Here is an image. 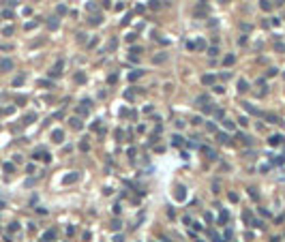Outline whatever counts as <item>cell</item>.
<instances>
[{
	"label": "cell",
	"mask_w": 285,
	"mask_h": 242,
	"mask_svg": "<svg viewBox=\"0 0 285 242\" xmlns=\"http://www.w3.org/2000/svg\"><path fill=\"white\" fill-rule=\"evenodd\" d=\"M141 75H144V71H133V73H129V82H135V79H139Z\"/></svg>",
	"instance_id": "12"
},
{
	"label": "cell",
	"mask_w": 285,
	"mask_h": 242,
	"mask_svg": "<svg viewBox=\"0 0 285 242\" xmlns=\"http://www.w3.org/2000/svg\"><path fill=\"white\" fill-rule=\"evenodd\" d=\"M35 118H37V114H28V116H26V122H32Z\"/></svg>",
	"instance_id": "37"
},
{
	"label": "cell",
	"mask_w": 285,
	"mask_h": 242,
	"mask_svg": "<svg viewBox=\"0 0 285 242\" xmlns=\"http://www.w3.org/2000/svg\"><path fill=\"white\" fill-rule=\"evenodd\" d=\"M283 135H272L270 139H268V144H270V146H279V144H283Z\"/></svg>",
	"instance_id": "4"
},
{
	"label": "cell",
	"mask_w": 285,
	"mask_h": 242,
	"mask_svg": "<svg viewBox=\"0 0 285 242\" xmlns=\"http://www.w3.org/2000/svg\"><path fill=\"white\" fill-rule=\"evenodd\" d=\"M77 114H82V116H86V114H88V109H86V107H77Z\"/></svg>",
	"instance_id": "33"
},
{
	"label": "cell",
	"mask_w": 285,
	"mask_h": 242,
	"mask_svg": "<svg viewBox=\"0 0 285 242\" xmlns=\"http://www.w3.org/2000/svg\"><path fill=\"white\" fill-rule=\"evenodd\" d=\"M208 54H210V56H217L219 50H217V47H208Z\"/></svg>",
	"instance_id": "31"
},
{
	"label": "cell",
	"mask_w": 285,
	"mask_h": 242,
	"mask_svg": "<svg viewBox=\"0 0 285 242\" xmlns=\"http://www.w3.org/2000/svg\"><path fill=\"white\" fill-rule=\"evenodd\" d=\"M77 180H80V174H77V171H71L69 176L62 178V184H73V182H77Z\"/></svg>",
	"instance_id": "1"
},
{
	"label": "cell",
	"mask_w": 285,
	"mask_h": 242,
	"mask_svg": "<svg viewBox=\"0 0 285 242\" xmlns=\"http://www.w3.org/2000/svg\"><path fill=\"white\" fill-rule=\"evenodd\" d=\"M274 75H277V69H268L266 71V77H274Z\"/></svg>",
	"instance_id": "26"
},
{
	"label": "cell",
	"mask_w": 285,
	"mask_h": 242,
	"mask_svg": "<svg viewBox=\"0 0 285 242\" xmlns=\"http://www.w3.org/2000/svg\"><path fill=\"white\" fill-rule=\"evenodd\" d=\"M77 41H80V43H86V34H84V32H80V34H77Z\"/></svg>",
	"instance_id": "30"
},
{
	"label": "cell",
	"mask_w": 285,
	"mask_h": 242,
	"mask_svg": "<svg viewBox=\"0 0 285 242\" xmlns=\"http://www.w3.org/2000/svg\"><path fill=\"white\" fill-rule=\"evenodd\" d=\"M212 82H214V75H204V77H202V84H206V86L212 84Z\"/></svg>",
	"instance_id": "18"
},
{
	"label": "cell",
	"mask_w": 285,
	"mask_h": 242,
	"mask_svg": "<svg viewBox=\"0 0 285 242\" xmlns=\"http://www.w3.org/2000/svg\"><path fill=\"white\" fill-rule=\"evenodd\" d=\"M126 41H129V43H133V41H135V34H133V32H131V34H126Z\"/></svg>",
	"instance_id": "42"
},
{
	"label": "cell",
	"mask_w": 285,
	"mask_h": 242,
	"mask_svg": "<svg viewBox=\"0 0 285 242\" xmlns=\"http://www.w3.org/2000/svg\"><path fill=\"white\" fill-rule=\"evenodd\" d=\"M210 236H212V240H214V242H225V240L221 238V236H219L217 231H210Z\"/></svg>",
	"instance_id": "22"
},
{
	"label": "cell",
	"mask_w": 285,
	"mask_h": 242,
	"mask_svg": "<svg viewBox=\"0 0 285 242\" xmlns=\"http://www.w3.org/2000/svg\"><path fill=\"white\" fill-rule=\"evenodd\" d=\"M197 242H202V240H197Z\"/></svg>",
	"instance_id": "48"
},
{
	"label": "cell",
	"mask_w": 285,
	"mask_h": 242,
	"mask_svg": "<svg viewBox=\"0 0 285 242\" xmlns=\"http://www.w3.org/2000/svg\"><path fill=\"white\" fill-rule=\"evenodd\" d=\"M195 47H197V50H206V41H202V39H199V41L195 43Z\"/></svg>",
	"instance_id": "25"
},
{
	"label": "cell",
	"mask_w": 285,
	"mask_h": 242,
	"mask_svg": "<svg viewBox=\"0 0 285 242\" xmlns=\"http://www.w3.org/2000/svg\"><path fill=\"white\" fill-rule=\"evenodd\" d=\"M174 197H176L178 201H184V199H186V189H184V186H176V193H174Z\"/></svg>",
	"instance_id": "2"
},
{
	"label": "cell",
	"mask_w": 285,
	"mask_h": 242,
	"mask_svg": "<svg viewBox=\"0 0 285 242\" xmlns=\"http://www.w3.org/2000/svg\"><path fill=\"white\" fill-rule=\"evenodd\" d=\"M232 238H234V234H232V231H225V240H227V242H229V240H232Z\"/></svg>",
	"instance_id": "44"
},
{
	"label": "cell",
	"mask_w": 285,
	"mask_h": 242,
	"mask_svg": "<svg viewBox=\"0 0 285 242\" xmlns=\"http://www.w3.org/2000/svg\"><path fill=\"white\" fill-rule=\"evenodd\" d=\"M22 82H24V77H15V79H13V86H19Z\"/></svg>",
	"instance_id": "32"
},
{
	"label": "cell",
	"mask_w": 285,
	"mask_h": 242,
	"mask_svg": "<svg viewBox=\"0 0 285 242\" xmlns=\"http://www.w3.org/2000/svg\"><path fill=\"white\" fill-rule=\"evenodd\" d=\"M217 139H219L221 144H227V139H229V137H227V133H221V131H217Z\"/></svg>",
	"instance_id": "16"
},
{
	"label": "cell",
	"mask_w": 285,
	"mask_h": 242,
	"mask_svg": "<svg viewBox=\"0 0 285 242\" xmlns=\"http://www.w3.org/2000/svg\"><path fill=\"white\" fill-rule=\"evenodd\" d=\"M266 120H268V122H272V124H281V118H279V116H274V114H266Z\"/></svg>",
	"instance_id": "11"
},
{
	"label": "cell",
	"mask_w": 285,
	"mask_h": 242,
	"mask_svg": "<svg viewBox=\"0 0 285 242\" xmlns=\"http://www.w3.org/2000/svg\"><path fill=\"white\" fill-rule=\"evenodd\" d=\"M101 4H103V7L107 9V7H109V4H112V2H109V0H101Z\"/></svg>",
	"instance_id": "45"
},
{
	"label": "cell",
	"mask_w": 285,
	"mask_h": 242,
	"mask_svg": "<svg viewBox=\"0 0 285 242\" xmlns=\"http://www.w3.org/2000/svg\"><path fill=\"white\" fill-rule=\"evenodd\" d=\"M0 69L11 71V69H13V62H11V60H2V62H0Z\"/></svg>",
	"instance_id": "15"
},
{
	"label": "cell",
	"mask_w": 285,
	"mask_h": 242,
	"mask_svg": "<svg viewBox=\"0 0 285 242\" xmlns=\"http://www.w3.org/2000/svg\"><path fill=\"white\" fill-rule=\"evenodd\" d=\"M244 109L249 111V114H253V116H262V111L255 109V107H251V103H244Z\"/></svg>",
	"instance_id": "10"
},
{
	"label": "cell",
	"mask_w": 285,
	"mask_h": 242,
	"mask_svg": "<svg viewBox=\"0 0 285 242\" xmlns=\"http://www.w3.org/2000/svg\"><path fill=\"white\" fill-rule=\"evenodd\" d=\"M2 17H13V11H9V9L2 11Z\"/></svg>",
	"instance_id": "35"
},
{
	"label": "cell",
	"mask_w": 285,
	"mask_h": 242,
	"mask_svg": "<svg viewBox=\"0 0 285 242\" xmlns=\"http://www.w3.org/2000/svg\"><path fill=\"white\" fill-rule=\"evenodd\" d=\"M60 26V22H58V17H50V22H47V28L50 30H56Z\"/></svg>",
	"instance_id": "8"
},
{
	"label": "cell",
	"mask_w": 285,
	"mask_h": 242,
	"mask_svg": "<svg viewBox=\"0 0 285 242\" xmlns=\"http://www.w3.org/2000/svg\"><path fill=\"white\" fill-rule=\"evenodd\" d=\"M270 242H281V240H279V238H272V240H270Z\"/></svg>",
	"instance_id": "46"
},
{
	"label": "cell",
	"mask_w": 285,
	"mask_h": 242,
	"mask_svg": "<svg viewBox=\"0 0 285 242\" xmlns=\"http://www.w3.org/2000/svg\"><path fill=\"white\" fill-rule=\"evenodd\" d=\"M259 7H262L264 11H270V9H272V2H270V0H259Z\"/></svg>",
	"instance_id": "14"
},
{
	"label": "cell",
	"mask_w": 285,
	"mask_h": 242,
	"mask_svg": "<svg viewBox=\"0 0 285 242\" xmlns=\"http://www.w3.org/2000/svg\"><path fill=\"white\" fill-rule=\"evenodd\" d=\"M238 90L240 92H247L249 90V82H247V79H240V82H238Z\"/></svg>",
	"instance_id": "13"
},
{
	"label": "cell",
	"mask_w": 285,
	"mask_h": 242,
	"mask_svg": "<svg viewBox=\"0 0 285 242\" xmlns=\"http://www.w3.org/2000/svg\"><path fill=\"white\" fill-rule=\"evenodd\" d=\"M35 159H41V161H45V163H50V161H52L50 152H35Z\"/></svg>",
	"instance_id": "6"
},
{
	"label": "cell",
	"mask_w": 285,
	"mask_h": 242,
	"mask_svg": "<svg viewBox=\"0 0 285 242\" xmlns=\"http://www.w3.org/2000/svg\"><path fill=\"white\" fill-rule=\"evenodd\" d=\"M174 144H176V146H180V144H182V137H180V135H174Z\"/></svg>",
	"instance_id": "28"
},
{
	"label": "cell",
	"mask_w": 285,
	"mask_h": 242,
	"mask_svg": "<svg viewBox=\"0 0 285 242\" xmlns=\"http://www.w3.org/2000/svg\"><path fill=\"white\" fill-rule=\"evenodd\" d=\"M62 139H65V133L60 131V129H56V131H52V141H56V144H60Z\"/></svg>",
	"instance_id": "3"
},
{
	"label": "cell",
	"mask_w": 285,
	"mask_h": 242,
	"mask_svg": "<svg viewBox=\"0 0 285 242\" xmlns=\"http://www.w3.org/2000/svg\"><path fill=\"white\" fill-rule=\"evenodd\" d=\"M54 238H56V231H54V229H50V231H45V234H43L41 242H52Z\"/></svg>",
	"instance_id": "5"
},
{
	"label": "cell",
	"mask_w": 285,
	"mask_h": 242,
	"mask_svg": "<svg viewBox=\"0 0 285 242\" xmlns=\"http://www.w3.org/2000/svg\"><path fill=\"white\" fill-rule=\"evenodd\" d=\"M234 60H236V58H234V56L229 54V56H225V60H223V64H225V67H229V64H234Z\"/></svg>",
	"instance_id": "21"
},
{
	"label": "cell",
	"mask_w": 285,
	"mask_h": 242,
	"mask_svg": "<svg viewBox=\"0 0 285 242\" xmlns=\"http://www.w3.org/2000/svg\"><path fill=\"white\" fill-rule=\"evenodd\" d=\"M221 2H227V0H221Z\"/></svg>",
	"instance_id": "47"
},
{
	"label": "cell",
	"mask_w": 285,
	"mask_h": 242,
	"mask_svg": "<svg viewBox=\"0 0 285 242\" xmlns=\"http://www.w3.org/2000/svg\"><path fill=\"white\" fill-rule=\"evenodd\" d=\"M238 122H240V126H247V124H249V120H247V118H238Z\"/></svg>",
	"instance_id": "39"
},
{
	"label": "cell",
	"mask_w": 285,
	"mask_h": 242,
	"mask_svg": "<svg viewBox=\"0 0 285 242\" xmlns=\"http://www.w3.org/2000/svg\"><path fill=\"white\" fill-rule=\"evenodd\" d=\"M274 50H277V52H283V50H285V45H283V43H277V45H274Z\"/></svg>",
	"instance_id": "36"
},
{
	"label": "cell",
	"mask_w": 285,
	"mask_h": 242,
	"mask_svg": "<svg viewBox=\"0 0 285 242\" xmlns=\"http://www.w3.org/2000/svg\"><path fill=\"white\" fill-rule=\"evenodd\" d=\"M71 126H73V129H82L84 124H82V120H80V118H71Z\"/></svg>",
	"instance_id": "17"
},
{
	"label": "cell",
	"mask_w": 285,
	"mask_h": 242,
	"mask_svg": "<svg viewBox=\"0 0 285 242\" xmlns=\"http://www.w3.org/2000/svg\"><path fill=\"white\" fill-rule=\"evenodd\" d=\"M17 227H19V223H11V227H9V229H11V231H17Z\"/></svg>",
	"instance_id": "38"
},
{
	"label": "cell",
	"mask_w": 285,
	"mask_h": 242,
	"mask_svg": "<svg viewBox=\"0 0 285 242\" xmlns=\"http://www.w3.org/2000/svg\"><path fill=\"white\" fill-rule=\"evenodd\" d=\"M56 11H58V13H60V15H65V13H67V7H65V4H60V7H58V9H56Z\"/></svg>",
	"instance_id": "29"
},
{
	"label": "cell",
	"mask_w": 285,
	"mask_h": 242,
	"mask_svg": "<svg viewBox=\"0 0 285 242\" xmlns=\"http://www.w3.org/2000/svg\"><path fill=\"white\" fill-rule=\"evenodd\" d=\"M223 122H225V129H234V122L232 120H223Z\"/></svg>",
	"instance_id": "40"
},
{
	"label": "cell",
	"mask_w": 285,
	"mask_h": 242,
	"mask_svg": "<svg viewBox=\"0 0 285 242\" xmlns=\"http://www.w3.org/2000/svg\"><path fill=\"white\" fill-rule=\"evenodd\" d=\"M4 34H13V26H7L4 28Z\"/></svg>",
	"instance_id": "41"
},
{
	"label": "cell",
	"mask_w": 285,
	"mask_h": 242,
	"mask_svg": "<svg viewBox=\"0 0 285 242\" xmlns=\"http://www.w3.org/2000/svg\"><path fill=\"white\" fill-rule=\"evenodd\" d=\"M197 103H208V96H206V94H202L199 99H197Z\"/></svg>",
	"instance_id": "34"
},
{
	"label": "cell",
	"mask_w": 285,
	"mask_h": 242,
	"mask_svg": "<svg viewBox=\"0 0 285 242\" xmlns=\"http://www.w3.org/2000/svg\"><path fill=\"white\" fill-rule=\"evenodd\" d=\"M120 227H122V223H120L118 219H116V221H112V229H116V231H118Z\"/></svg>",
	"instance_id": "23"
},
{
	"label": "cell",
	"mask_w": 285,
	"mask_h": 242,
	"mask_svg": "<svg viewBox=\"0 0 285 242\" xmlns=\"http://www.w3.org/2000/svg\"><path fill=\"white\" fill-rule=\"evenodd\" d=\"M75 82H77V84H84V82H86V75H84V73H77V75H75Z\"/></svg>",
	"instance_id": "20"
},
{
	"label": "cell",
	"mask_w": 285,
	"mask_h": 242,
	"mask_svg": "<svg viewBox=\"0 0 285 242\" xmlns=\"http://www.w3.org/2000/svg\"><path fill=\"white\" fill-rule=\"evenodd\" d=\"M227 221H229V214H227V210H221V212H219V223H221V225H225Z\"/></svg>",
	"instance_id": "7"
},
{
	"label": "cell",
	"mask_w": 285,
	"mask_h": 242,
	"mask_svg": "<svg viewBox=\"0 0 285 242\" xmlns=\"http://www.w3.org/2000/svg\"><path fill=\"white\" fill-rule=\"evenodd\" d=\"M249 195H251L253 199H257V197H259V195H257V191H255V189H249Z\"/></svg>",
	"instance_id": "27"
},
{
	"label": "cell",
	"mask_w": 285,
	"mask_h": 242,
	"mask_svg": "<svg viewBox=\"0 0 285 242\" xmlns=\"http://www.w3.org/2000/svg\"><path fill=\"white\" fill-rule=\"evenodd\" d=\"M88 22H90L92 26H97V24H101V22H103V15H101V13H97V15H92Z\"/></svg>",
	"instance_id": "9"
},
{
	"label": "cell",
	"mask_w": 285,
	"mask_h": 242,
	"mask_svg": "<svg viewBox=\"0 0 285 242\" xmlns=\"http://www.w3.org/2000/svg\"><path fill=\"white\" fill-rule=\"evenodd\" d=\"M4 171H13V165L11 163H4Z\"/></svg>",
	"instance_id": "43"
},
{
	"label": "cell",
	"mask_w": 285,
	"mask_h": 242,
	"mask_svg": "<svg viewBox=\"0 0 285 242\" xmlns=\"http://www.w3.org/2000/svg\"><path fill=\"white\" fill-rule=\"evenodd\" d=\"M150 9H161V4H159V0H150Z\"/></svg>",
	"instance_id": "24"
},
{
	"label": "cell",
	"mask_w": 285,
	"mask_h": 242,
	"mask_svg": "<svg viewBox=\"0 0 285 242\" xmlns=\"http://www.w3.org/2000/svg\"><path fill=\"white\" fill-rule=\"evenodd\" d=\"M163 60H165V54H159V56H154V58H152V62H154V64H161Z\"/></svg>",
	"instance_id": "19"
}]
</instances>
